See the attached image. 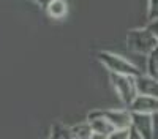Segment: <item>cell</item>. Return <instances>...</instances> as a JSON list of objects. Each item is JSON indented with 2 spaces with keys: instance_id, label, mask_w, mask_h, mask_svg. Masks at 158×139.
<instances>
[{
  "instance_id": "obj_16",
  "label": "cell",
  "mask_w": 158,
  "mask_h": 139,
  "mask_svg": "<svg viewBox=\"0 0 158 139\" xmlns=\"http://www.w3.org/2000/svg\"><path fill=\"white\" fill-rule=\"evenodd\" d=\"M29 2H32V3L38 5L40 8H46V5L51 2V0H29Z\"/></svg>"
},
{
  "instance_id": "obj_15",
  "label": "cell",
  "mask_w": 158,
  "mask_h": 139,
  "mask_svg": "<svg viewBox=\"0 0 158 139\" xmlns=\"http://www.w3.org/2000/svg\"><path fill=\"white\" fill-rule=\"evenodd\" d=\"M127 139H142V136L135 128H131V126H130V128H128V137Z\"/></svg>"
},
{
  "instance_id": "obj_4",
  "label": "cell",
  "mask_w": 158,
  "mask_h": 139,
  "mask_svg": "<svg viewBox=\"0 0 158 139\" xmlns=\"http://www.w3.org/2000/svg\"><path fill=\"white\" fill-rule=\"evenodd\" d=\"M131 128H135L142 139H156V114L131 112Z\"/></svg>"
},
{
  "instance_id": "obj_2",
  "label": "cell",
  "mask_w": 158,
  "mask_h": 139,
  "mask_svg": "<svg viewBox=\"0 0 158 139\" xmlns=\"http://www.w3.org/2000/svg\"><path fill=\"white\" fill-rule=\"evenodd\" d=\"M98 60L103 63L104 68H108L109 73H115V74H123V76H139L142 71L131 63L128 59L118 55V54H114V52H109V51H101L98 52Z\"/></svg>"
},
{
  "instance_id": "obj_1",
  "label": "cell",
  "mask_w": 158,
  "mask_h": 139,
  "mask_svg": "<svg viewBox=\"0 0 158 139\" xmlns=\"http://www.w3.org/2000/svg\"><path fill=\"white\" fill-rule=\"evenodd\" d=\"M125 43L131 52L147 55L158 47V32L150 29L149 25L142 29H130L125 36Z\"/></svg>"
},
{
  "instance_id": "obj_12",
  "label": "cell",
  "mask_w": 158,
  "mask_h": 139,
  "mask_svg": "<svg viewBox=\"0 0 158 139\" xmlns=\"http://www.w3.org/2000/svg\"><path fill=\"white\" fill-rule=\"evenodd\" d=\"M146 74L152 78H158V49H153L152 52L147 54V70Z\"/></svg>"
},
{
  "instance_id": "obj_8",
  "label": "cell",
  "mask_w": 158,
  "mask_h": 139,
  "mask_svg": "<svg viewBox=\"0 0 158 139\" xmlns=\"http://www.w3.org/2000/svg\"><path fill=\"white\" fill-rule=\"evenodd\" d=\"M135 87H136V93L139 95H150L156 96L158 95V82L155 78L149 74H139L135 78Z\"/></svg>"
},
{
  "instance_id": "obj_9",
  "label": "cell",
  "mask_w": 158,
  "mask_h": 139,
  "mask_svg": "<svg viewBox=\"0 0 158 139\" xmlns=\"http://www.w3.org/2000/svg\"><path fill=\"white\" fill-rule=\"evenodd\" d=\"M44 10L49 18L60 21L63 18H67L68 14V3H67V0H51Z\"/></svg>"
},
{
  "instance_id": "obj_6",
  "label": "cell",
  "mask_w": 158,
  "mask_h": 139,
  "mask_svg": "<svg viewBox=\"0 0 158 139\" xmlns=\"http://www.w3.org/2000/svg\"><path fill=\"white\" fill-rule=\"evenodd\" d=\"M85 120H87L89 125H90L92 133L97 134V136L106 137V136L114 130V126H112V125L109 123V120L100 112V109H97V111H90Z\"/></svg>"
},
{
  "instance_id": "obj_7",
  "label": "cell",
  "mask_w": 158,
  "mask_h": 139,
  "mask_svg": "<svg viewBox=\"0 0 158 139\" xmlns=\"http://www.w3.org/2000/svg\"><path fill=\"white\" fill-rule=\"evenodd\" d=\"M100 112L109 120L114 128H130L131 112L128 109H100Z\"/></svg>"
},
{
  "instance_id": "obj_5",
  "label": "cell",
  "mask_w": 158,
  "mask_h": 139,
  "mask_svg": "<svg viewBox=\"0 0 158 139\" xmlns=\"http://www.w3.org/2000/svg\"><path fill=\"white\" fill-rule=\"evenodd\" d=\"M127 109L130 112H139V114H156L158 112V100H156V96L136 93V96L127 106Z\"/></svg>"
},
{
  "instance_id": "obj_11",
  "label": "cell",
  "mask_w": 158,
  "mask_h": 139,
  "mask_svg": "<svg viewBox=\"0 0 158 139\" xmlns=\"http://www.w3.org/2000/svg\"><path fill=\"white\" fill-rule=\"evenodd\" d=\"M49 139H74V137H73L68 126L56 122V123H52V126H51Z\"/></svg>"
},
{
  "instance_id": "obj_17",
  "label": "cell",
  "mask_w": 158,
  "mask_h": 139,
  "mask_svg": "<svg viewBox=\"0 0 158 139\" xmlns=\"http://www.w3.org/2000/svg\"><path fill=\"white\" fill-rule=\"evenodd\" d=\"M90 139H106V137H103V136H97V134H94Z\"/></svg>"
},
{
  "instance_id": "obj_14",
  "label": "cell",
  "mask_w": 158,
  "mask_h": 139,
  "mask_svg": "<svg viewBox=\"0 0 158 139\" xmlns=\"http://www.w3.org/2000/svg\"><path fill=\"white\" fill-rule=\"evenodd\" d=\"M128 137V128H114L106 139H127Z\"/></svg>"
},
{
  "instance_id": "obj_3",
  "label": "cell",
  "mask_w": 158,
  "mask_h": 139,
  "mask_svg": "<svg viewBox=\"0 0 158 139\" xmlns=\"http://www.w3.org/2000/svg\"><path fill=\"white\" fill-rule=\"evenodd\" d=\"M111 85L115 90L117 96L120 98V101L128 106L133 98L136 96V87H135V78L133 76H123V74H115L111 73Z\"/></svg>"
},
{
  "instance_id": "obj_10",
  "label": "cell",
  "mask_w": 158,
  "mask_h": 139,
  "mask_svg": "<svg viewBox=\"0 0 158 139\" xmlns=\"http://www.w3.org/2000/svg\"><path fill=\"white\" fill-rule=\"evenodd\" d=\"M71 134L74 139H90L92 136H94V133H92V128H90V125L89 122H79L76 125H73L71 128H70Z\"/></svg>"
},
{
  "instance_id": "obj_13",
  "label": "cell",
  "mask_w": 158,
  "mask_h": 139,
  "mask_svg": "<svg viewBox=\"0 0 158 139\" xmlns=\"http://www.w3.org/2000/svg\"><path fill=\"white\" fill-rule=\"evenodd\" d=\"M158 0H147V19L150 21H156L158 19Z\"/></svg>"
}]
</instances>
